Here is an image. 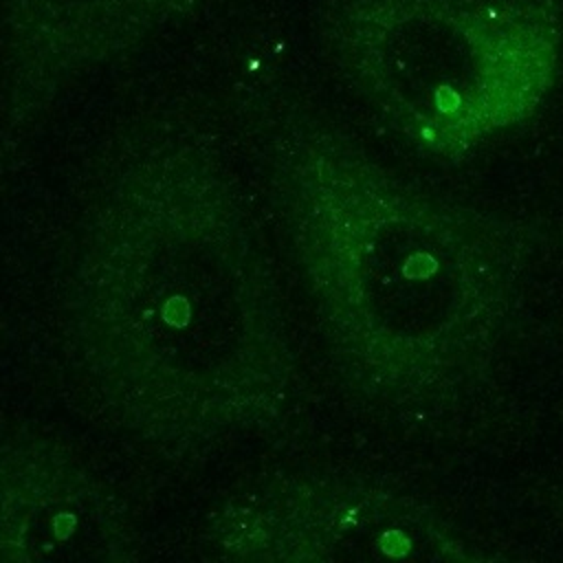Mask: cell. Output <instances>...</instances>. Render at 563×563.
I'll return each mask as SVG.
<instances>
[{"label": "cell", "mask_w": 563, "mask_h": 563, "mask_svg": "<svg viewBox=\"0 0 563 563\" xmlns=\"http://www.w3.org/2000/svg\"><path fill=\"white\" fill-rule=\"evenodd\" d=\"M334 40L383 119L444 161L528 123L563 62L543 0H343Z\"/></svg>", "instance_id": "obj_2"}, {"label": "cell", "mask_w": 563, "mask_h": 563, "mask_svg": "<svg viewBox=\"0 0 563 563\" xmlns=\"http://www.w3.org/2000/svg\"><path fill=\"white\" fill-rule=\"evenodd\" d=\"M325 176V271L356 374L413 411L457 402L510 330L528 231L352 154L330 161Z\"/></svg>", "instance_id": "obj_1"}, {"label": "cell", "mask_w": 563, "mask_h": 563, "mask_svg": "<svg viewBox=\"0 0 563 563\" xmlns=\"http://www.w3.org/2000/svg\"><path fill=\"white\" fill-rule=\"evenodd\" d=\"M20 15L35 22L64 24H97L108 22H147L152 18H167L174 11L196 0H18Z\"/></svg>", "instance_id": "obj_3"}]
</instances>
